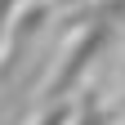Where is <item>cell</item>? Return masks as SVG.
Here are the masks:
<instances>
[{
	"label": "cell",
	"instance_id": "cell-1",
	"mask_svg": "<svg viewBox=\"0 0 125 125\" xmlns=\"http://www.w3.org/2000/svg\"><path fill=\"white\" fill-rule=\"evenodd\" d=\"M40 125H72V112H67V107H54V112L45 116Z\"/></svg>",
	"mask_w": 125,
	"mask_h": 125
}]
</instances>
